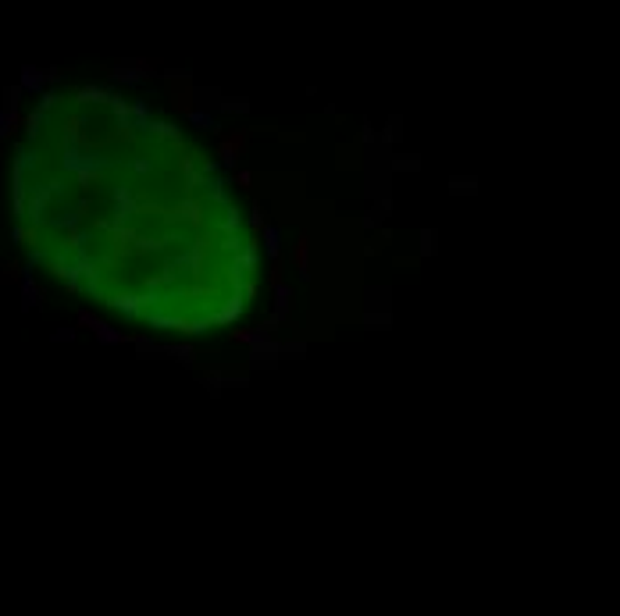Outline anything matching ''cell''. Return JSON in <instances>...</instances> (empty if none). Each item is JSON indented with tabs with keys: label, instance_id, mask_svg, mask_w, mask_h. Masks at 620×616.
I'll list each match as a JSON object with an SVG mask.
<instances>
[{
	"label": "cell",
	"instance_id": "1",
	"mask_svg": "<svg viewBox=\"0 0 620 616\" xmlns=\"http://www.w3.org/2000/svg\"><path fill=\"white\" fill-rule=\"evenodd\" d=\"M22 249L64 288L157 332L203 335L246 314L257 239L210 153L143 100L61 86L11 157Z\"/></svg>",
	"mask_w": 620,
	"mask_h": 616
}]
</instances>
